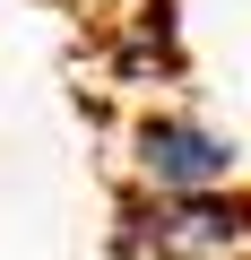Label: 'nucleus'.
<instances>
[{"mask_svg":"<svg viewBox=\"0 0 251 260\" xmlns=\"http://www.w3.org/2000/svg\"><path fill=\"white\" fill-rule=\"evenodd\" d=\"M130 260H251V182L225 191H130L121 200Z\"/></svg>","mask_w":251,"mask_h":260,"instance_id":"obj_1","label":"nucleus"},{"mask_svg":"<svg viewBox=\"0 0 251 260\" xmlns=\"http://www.w3.org/2000/svg\"><path fill=\"white\" fill-rule=\"evenodd\" d=\"M121 182L130 191H225V182H242V148L208 113L156 104V113L130 121V139H121Z\"/></svg>","mask_w":251,"mask_h":260,"instance_id":"obj_2","label":"nucleus"}]
</instances>
